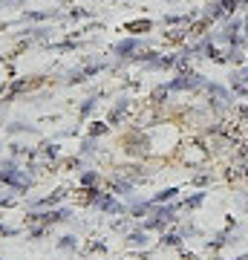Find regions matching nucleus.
I'll return each mask as SVG.
<instances>
[{"mask_svg": "<svg viewBox=\"0 0 248 260\" xmlns=\"http://www.w3.org/2000/svg\"><path fill=\"white\" fill-rule=\"evenodd\" d=\"M170 87H173V90H196V87H202V75L188 73V75H182V78H176Z\"/></svg>", "mask_w": 248, "mask_h": 260, "instance_id": "2", "label": "nucleus"}, {"mask_svg": "<svg viewBox=\"0 0 248 260\" xmlns=\"http://www.w3.org/2000/svg\"><path fill=\"white\" fill-rule=\"evenodd\" d=\"M208 95H211V102H214V107H217V110H225V107H228V102H231L228 90H225V87H220V84H208Z\"/></svg>", "mask_w": 248, "mask_h": 260, "instance_id": "1", "label": "nucleus"}, {"mask_svg": "<svg viewBox=\"0 0 248 260\" xmlns=\"http://www.w3.org/2000/svg\"><path fill=\"white\" fill-rule=\"evenodd\" d=\"M225 243H228V232H222V234H217L214 240H208V249H211V251H217V249H222Z\"/></svg>", "mask_w": 248, "mask_h": 260, "instance_id": "5", "label": "nucleus"}, {"mask_svg": "<svg viewBox=\"0 0 248 260\" xmlns=\"http://www.w3.org/2000/svg\"><path fill=\"white\" fill-rule=\"evenodd\" d=\"M237 78H239V81H245V84H248V67H245V70H239Z\"/></svg>", "mask_w": 248, "mask_h": 260, "instance_id": "8", "label": "nucleus"}, {"mask_svg": "<svg viewBox=\"0 0 248 260\" xmlns=\"http://www.w3.org/2000/svg\"><path fill=\"white\" fill-rule=\"evenodd\" d=\"M234 260H248V254H239V257H234Z\"/></svg>", "mask_w": 248, "mask_h": 260, "instance_id": "9", "label": "nucleus"}, {"mask_svg": "<svg viewBox=\"0 0 248 260\" xmlns=\"http://www.w3.org/2000/svg\"><path fill=\"white\" fill-rule=\"evenodd\" d=\"M205 203V194H193L188 203H185V208H199V205Z\"/></svg>", "mask_w": 248, "mask_h": 260, "instance_id": "6", "label": "nucleus"}, {"mask_svg": "<svg viewBox=\"0 0 248 260\" xmlns=\"http://www.w3.org/2000/svg\"><path fill=\"white\" fill-rule=\"evenodd\" d=\"M205 55L211 58V61H217V64H225V55H220V49L214 47V44H205Z\"/></svg>", "mask_w": 248, "mask_h": 260, "instance_id": "4", "label": "nucleus"}, {"mask_svg": "<svg viewBox=\"0 0 248 260\" xmlns=\"http://www.w3.org/2000/svg\"><path fill=\"white\" fill-rule=\"evenodd\" d=\"M242 3H245V0H220V6H222V12H225V15H234Z\"/></svg>", "mask_w": 248, "mask_h": 260, "instance_id": "3", "label": "nucleus"}, {"mask_svg": "<svg viewBox=\"0 0 248 260\" xmlns=\"http://www.w3.org/2000/svg\"><path fill=\"white\" fill-rule=\"evenodd\" d=\"M245 38H248V20H245Z\"/></svg>", "mask_w": 248, "mask_h": 260, "instance_id": "10", "label": "nucleus"}, {"mask_svg": "<svg viewBox=\"0 0 248 260\" xmlns=\"http://www.w3.org/2000/svg\"><path fill=\"white\" fill-rule=\"evenodd\" d=\"M237 116H239V119H242V121L248 124V107H237Z\"/></svg>", "mask_w": 248, "mask_h": 260, "instance_id": "7", "label": "nucleus"}]
</instances>
